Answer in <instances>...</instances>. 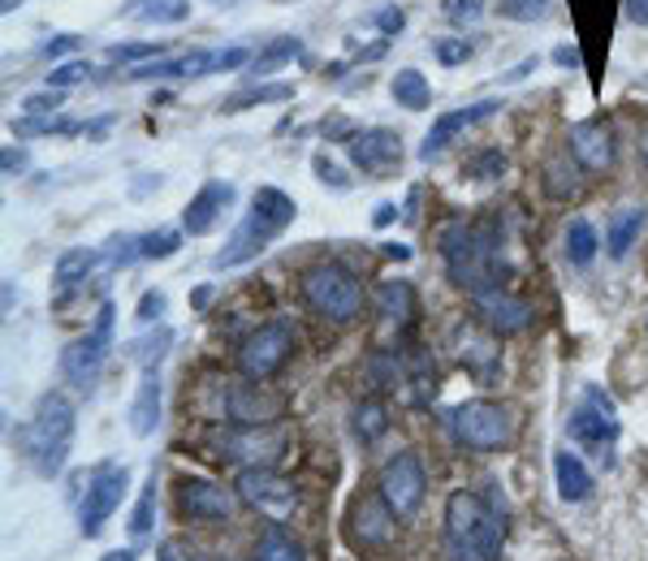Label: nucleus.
Returning <instances> with one entry per match:
<instances>
[{"mask_svg": "<svg viewBox=\"0 0 648 561\" xmlns=\"http://www.w3.org/2000/svg\"><path fill=\"white\" fill-rule=\"evenodd\" d=\"M87 74H91V65H87V61H65V65H57V69L48 74V87H57V91H65V87L83 82Z\"/></svg>", "mask_w": 648, "mask_h": 561, "instance_id": "47", "label": "nucleus"}, {"mask_svg": "<svg viewBox=\"0 0 648 561\" xmlns=\"http://www.w3.org/2000/svg\"><path fill=\"white\" fill-rule=\"evenodd\" d=\"M298 345V333L290 320H268L255 333H246V341L238 345V363L246 372V381H268L277 376Z\"/></svg>", "mask_w": 648, "mask_h": 561, "instance_id": "8", "label": "nucleus"}, {"mask_svg": "<svg viewBox=\"0 0 648 561\" xmlns=\"http://www.w3.org/2000/svg\"><path fill=\"white\" fill-rule=\"evenodd\" d=\"M130 22H156V26H177L190 18V0H125L121 9Z\"/></svg>", "mask_w": 648, "mask_h": 561, "instance_id": "28", "label": "nucleus"}, {"mask_svg": "<svg viewBox=\"0 0 648 561\" xmlns=\"http://www.w3.org/2000/svg\"><path fill=\"white\" fill-rule=\"evenodd\" d=\"M177 509L199 522H226L234 514V497H230V488H221L212 480L186 475V480H177Z\"/></svg>", "mask_w": 648, "mask_h": 561, "instance_id": "19", "label": "nucleus"}, {"mask_svg": "<svg viewBox=\"0 0 648 561\" xmlns=\"http://www.w3.org/2000/svg\"><path fill=\"white\" fill-rule=\"evenodd\" d=\"M596 229H592L584 217H575V221L567 224V260L575 264V268H589L592 260H596Z\"/></svg>", "mask_w": 648, "mask_h": 561, "instance_id": "36", "label": "nucleus"}, {"mask_svg": "<svg viewBox=\"0 0 648 561\" xmlns=\"http://www.w3.org/2000/svg\"><path fill=\"white\" fill-rule=\"evenodd\" d=\"M394 509L389 502L381 497V493H372V497H354L351 502V514H347V536H351L354 549H376V544H385L389 536H394Z\"/></svg>", "mask_w": 648, "mask_h": 561, "instance_id": "17", "label": "nucleus"}, {"mask_svg": "<svg viewBox=\"0 0 648 561\" xmlns=\"http://www.w3.org/2000/svg\"><path fill=\"white\" fill-rule=\"evenodd\" d=\"M234 186L230 182H204V190L186 204V212H182V229L190 233V238H204V233H212L217 221L226 217V208L234 204Z\"/></svg>", "mask_w": 648, "mask_h": 561, "instance_id": "21", "label": "nucleus"}, {"mask_svg": "<svg viewBox=\"0 0 648 561\" xmlns=\"http://www.w3.org/2000/svg\"><path fill=\"white\" fill-rule=\"evenodd\" d=\"M385 255H389V260H411V246H403V242H385Z\"/></svg>", "mask_w": 648, "mask_h": 561, "instance_id": "58", "label": "nucleus"}, {"mask_svg": "<svg viewBox=\"0 0 648 561\" xmlns=\"http://www.w3.org/2000/svg\"><path fill=\"white\" fill-rule=\"evenodd\" d=\"M165 307H169L165 289H147V294L139 298V307H134V320H139V324H156V320L165 316Z\"/></svg>", "mask_w": 648, "mask_h": 561, "instance_id": "45", "label": "nucleus"}, {"mask_svg": "<svg viewBox=\"0 0 648 561\" xmlns=\"http://www.w3.org/2000/svg\"><path fill=\"white\" fill-rule=\"evenodd\" d=\"M623 13H627V22L648 26V0H623Z\"/></svg>", "mask_w": 648, "mask_h": 561, "instance_id": "55", "label": "nucleus"}, {"mask_svg": "<svg viewBox=\"0 0 648 561\" xmlns=\"http://www.w3.org/2000/svg\"><path fill=\"white\" fill-rule=\"evenodd\" d=\"M311 168H316V177H320L325 186H333V190H351V177L333 165L325 152H316V156H311Z\"/></svg>", "mask_w": 648, "mask_h": 561, "instance_id": "48", "label": "nucleus"}, {"mask_svg": "<svg viewBox=\"0 0 648 561\" xmlns=\"http://www.w3.org/2000/svg\"><path fill=\"white\" fill-rule=\"evenodd\" d=\"M26 0H0V13H13V9H22Z\"/></svg>", "mask_w": 648, "mask_h": 561, "instance_id": "64", "label": "nucleus"}, {"mask_svg": "<svg viewBox=\"0 0 648 561\" xmlns=\"http://www.w3.org/2000/svg\"><path fill=\"white\" fill-rule=\"evenodd\" d=\"M394 217H398V208H394V204H381L372 221H376V224H389V221H394Z\"/></svg>", "mask_w": 648, "mask_h": 561, "instance_id": "59", "label": "nucleus"}, {"mask_svg": "<svg viewBox=\"0 0 648 561\" xmlns=\"http://www.w3.org/2000/svg\"><path fill=\"white\" fill-rule=\"evenodd\" d=\"M389 91H394L398 109H407V112L428 109V100H432V87H428V78H424L419 69H398L394 82H389Z\"/></svg>", "mask_w": 648, "mask_h": 561, "instance_id": "32", "label": "nucleus"}, {"mask_svg": "<svg viewBox=\"0 0 648 561\" xmlns=\"http://www.w3.org/2000/svg\"><path fill=\"white\" fill-rule=\"evenodd\" d=\"M251 561H307V558H303V544H298L286 527H268V531L260 536Z\"/></svg>", "mask_w": 648, "mask_h": 561, "instance_id": "34", "label": "nucleus"}, {"mask_svg": "<svg viewBox=\"0 0 648 561\" xmlns=\"http://www.w3.org/2000/svg\"><path fill=\"white\" fill-rule=\"evenodd\" d=\"M298 208L295 199L277 186H260L255 199H251V212L238 221V229L230 233L226 251H217V268H238V264H251L260 251H268V242H277L290 224H295Z\"/></svg>", "mask_w": 648, "mask_h": 561, "instance_id": "3", "label": "nucleus"}, {"mask_svg": "<svg viewBox=\"0 0 648 561\" xmlns=\"http://www.w3.org/2000/svg\"><path fill=\"white\" fill-rule=\"evenodd\" d=\"M540 182H545V195L549 199H580L584 190V165L571 156V147H558L545 156V168H540Z\"/></svg>", "mask_w": 648, "mask_h": 561, "instance_id": "23", "label": "nucleus"}, {"mask_svg": "<svg viewBox=\"0 0 648 561\" xmlns=\"http://www.w3.org/2000/svg\"><path fill=\"white\" fill-rule=\"evenodd\" d=\"M553 480H558V497H562V502L580 505L592 497L589 466H584L571 449H558V453H553Z\"/></svg>", "mask_w": 648, "mask_h": 561, "instance_id": "25", "label": "nucleus"}, {"mask_svg": "<svg viewBox=\"0 0 648 561\" xmlns=\"http://www.w3.org/2000/svg\"><path fill=\"white\" fill-rule=\"evenodd\" d=\"M347 152H351L354 168L367 173V177H389V173H398V165H403V139L394 130H385V125L351 134L347 139Z\"/></svg>", "mask_w": 648, "mask_h": 561, "instance_id": "13", "label": "nucleus"}, {"mask_svg": "<svg viewBox=\"0 0 648 561\" xmlns=\"http://www.w3.org/2000/svg\"><path fill=\"white\" fill-rule=\"evenodd\" d=\"M497 13L510 18V22H536L545 13V0H502Z\"/></svg>", "mask_w": 648, "mask_h": 561, "instance_id": "46", "label": "nucleus"}, {"mask_svg": "<svg viewBox=\"0 0 648 561\" xmlns=\"http://www.w3.org/2000/svg\"><path fill=\"white\" fill-rule=\"evenodd\" d=\"M376 26H381L385 35H398V31L407 26V13H403L398 4H389V9H381V13H376Z\"/></svg>", "mask_w": 648, "mask_h": 561, "instance_id": "51", "label": "nucleus"}, {"mask_svg": "<svg viewBox=\"0 0 648 561\" xmlns=\"http://www.w3.org/2000/svg\"><path fill=\"white\" fill-rule=\"evenodd\" d=\"M411 389L419 402H432L437 397V367L428 354H415L411 359Z\"/></svg>", "mask_w": 648, "mask_h": 561, "instance_id": "41", "label": "nucleus"}, {"mask_svg": "<svg viewBox=\"0 0 648 561\" xmlns=\"http://www.w3.org/2000/svg\"><path fill=\"white\" fill-rule=\"evenodd\" d=\"M531 69H536V56H528V61H519L515 69H506V74H502V82H519V78H528Z\"/></svg>", "mask_w": 648, "mask_h": 561, "instance_id": "57", "label": "nucleus"}, {"mask_svg": "<svg viewBox=\"0 0 648 561\" xmlns=\"http://www.w3.org/2000/svg\"><path fill=\"white\" fill-rule=\"evenodd\" d=\"M125 488H130V471L121 462H100L87 475V493H83V505H78V531L87 540L105 531V522L113 518V509L121 505Z\"/></svg>", "mask_w": 648, "mask_h": 561, "instance_id": "10", "label": "nucleus"}, {"mask_svg": "<svg viewBox=\"0 0 648 561\" xmlns=\"http://www.w3.org/2000/svg\"><path fill=\"white\" fill-rule=\"evenodd\" d=\"M295 56H303V44H298V40H273L264 53H255V61H251V78L277 74V69H282V65H290Z\"/></svg>", "mask_w": 648, "mask_h": 561, "instance_id": "37", "label": "nucleus"}, {"mask_svg": "<svg viewBox=\"0 0 648 561\" xmlns=\"http://www.w3.org/2000/svg\"><path fill=\"white\" fill-rule=\"evenodd\" d=\"M100 561H134V549H118V553H105Z\"/></svg>", "mask_w": 648, "mask_h": 561, "instance_id": "63", "label": "nucleus"}, {"mask_svg": "<svg viewBox=\"0 0 648 561\" xmlns=\"http://www.w3.org/2000/svg\"><path fill=\"white\" fill-rule=\"evenodd\" d=\"M238 65H246V48H221V53H190V56H177V69H182V78L226 74V69H238Z\"/></svg>", "mask_w": 648, "mask_h": 561, "instance_id": "30", "label": "nucleus"}, {"mask_svg": "<svg viewBox=\"0 0 648 561\" xmlns=\"http://www.w3.org/2000/svg\"><path fill=\"white\" fill-rule=\"evenodd\" d=\"M645 224H648V208H618V212L609 217V229H605L609 255H614V260H627L631 246H636V238L645 233Z\"/></svg>", "mask_w": 648, "mask_h": 561, "instance_id": "26", "label": "nucleus"}, {"mask_svg": "<svg viewBox=\"0 0 648 561\" xmlns=\"http://www.w3.org/2000/svg\"><path fill=\"white\" fill-rule=\"evenodd\" d=\"M567 147H571V156L589 168V173H605V168L614 165V130H609L605 117H589V121L571 125Z\"/></svg>", "mask_w": 648, "mask_h": 561, "instance_id": "20", "label": "nucleus"}, {"mask_svg": "<svg viewBox=\"0 0 648 561\" xmlns=\"http://www.w3.org/2000/svg\"><path fill=\"white\" fill-rule=\"evenodd\" d=\"M351 428H354V441H359V446H376V441L389 432V410H385V402H381V397H363L351 410Z\"/></svg>", "mask_w": 648, "mask_h": 561, "instance_id": "29", "label": "nucleus"}, {"mask_svg": "<svg viewBox=\"0 0 648 561\" xmlns=\"http://www.w3.org/2000/svg\"><path fill=\"white\" fill-rule=\"evenodd\" d=\"M234 493H238V502L255 505V509H264V514H286V509H295V502H298L295 484H290L286 475H277L273 466H242L234 480Z\"/></svg>", "mask_w": 648, "mask_h": 561, "instance_id": "12", "label": "nucleus"}, {"mask_svg": "<svg viewBox=\"0 0 648 561\" xmlns=\"http://www.w3.org/2000/svg\"><path fill=\"white\" fill-rule=\"evenodd\" d=\"M497 109H502L497 100H480V105H468V109H459V112H441V117L432 121V130H428L424 147H419V161L441 156V152L454 143V134H459V130H468V125H475V121H488Z\"/></svg>", "mask_w": 648, "mask_h": 561, "instance_id": "22", "label": "nucleus"}, {"mask_svg": "<svg viewBox=\"0 0 648 561\" xmlns=\"http://www.w3.org/2000/svg\"><path fill=\"white\" fill-rule=\"evenodd\" d=\"M463 173H472L475 182H493V177H502V173H506V156H502L497 147H488V152L472 156V161L463 165Z\"/></svg>", "mask_w": 648, "mask_h": 561, "instance_id": "42", "label": "nucleus"}, {"mask_svg": "<svg viewBox=\"0 0 648 561\" xmlns=\"http://www.w3.org/2000/svg\"><path fill=\"white\" fill-rule=\"evenodd\" d=\"M454 354H459V363L472 372L480 385H493V381L502 376L497 337H493V329H484V324H475V320H463V324L454 329Z\"/></svg>", "mask_w": 648, "mask_h": 561, "instance_id": "14", "label": "nucleus"}, {"mask_svg": "<svg viewBox=\"0 0 648 561\" xmlns=\"http://www.w3.org/2000/svg\"><path fill=\"white\" fill-rule=\"evenodd\" d=\"M376 311L394 324H411L415 320V285L411 280H381L376 285Z\"/></svg>", "mask_w": 648, "mask_h": 561, "instance_id": "27", "label": "nucleus"}, {"mask_svg": "<svg viewBox=\"0 0 648 561\" xmlns=\"http://www.w3.org/2000/svg\"><path fill=\"white\" fill-rule=\"evenodd\" d=\"M113 316H118L113 302H105L100 316H96V329L61 350V376H65V385H74V389L83 393L96 385V376H100V367H105V359L113 350Z\"/></svg>", "mask_w": 648, "mask_h": 561, "instance_id": "7", "label": "nucleus"}, {"mask_svg": "<svg viewBox=\"0 0 648 561\" xmlns=\"http://www.w3.org/2000/svg\"><path fill=\"white\" fill-rule=\"evenodd\" d=\"M105 260V251H87V246H74L57 260V285L61 289H74L91 277V268Z\"/></svg>", "mask_w": 648, "mask_h": 561, "instance_id": "33", "label": "nucleus"}, {"mask_svg": "<svg viewBox=\"0 0 648 561\" xmlns=\"http://www.w3.org/2000/svg\"><path fill=\"white\" fill-rule=\"evenodd\" d=\"M432 53H437L441 65H463V61L472 56V44H468V40H437Z\"/></svg>", "mask_w": 648, "mask_h": 561, "instance_id": "49", "label": "nucleus"}, {"mask_svg": "<svg viewBox=\"0 0 648 561\" xmlns=\"http://www.w3.org/2000/svg\"><path fill=\"white\" fill-rule=\"evenodd\" d=\"M446 13H450L454 22H475V18L484 13V4H480V0H450Z\"/></svg>", "mask_w": 648, "mask_h": 561, "instance_id": "52", "label": "nucleus"}, {"mask_svg": "<svg viewBox=\"0 0 648 561\" xmlns=\"http://www.w3.org/2000/svg\"><path fill=\"white\" fill-rule=\"evenodd\" d=\"M18 446L44 480L61 475V466H65V458L74 449V406H69V397L44 393L35 402V415L18 428Z\"/></svg>", "mask_w": 648, "mask_h": 561, "instance_id": "4", "label": "nucleus"}, {"mask_svg": "<svg viewBox=\"0 0 648 561\" xmlns=\"http://www.w3.org/2000/svg\"><path fill=\"white\" fill-rule=\"evenodd\" d=\"M553 61H558L562 69H584V56H580V48H567V44L553 53Z\"/></svg>", "mask_w": 648, "mask_h": 561, "instance_id": "56", "label": "nucleus"}, {"mask_svg": "<svg viewBox=\"0 0 648 561\" xmlns=\"http://www.w3.org/2000/svg\"><path fill=\"white\" fill-rule=\"evenodd\" d=\"M78 44H83L78 35H57V40H48V44H44V56H53V61H57V56L78 53Z\"/></svg>", "mask_w": 648, "mask_h": 561, "instance_id": "53", "label": "nucleus"}, {"mask_svg": "<svg viewBox=\"0 0 648 561\" xmlns=\"http://www.w3.org/2000/svg\"><path fill=\"white\" fill-rule=\"evenodd\" d=\"M177 246H182V233H177V229H156V233H143V238H139L143 260H169Z\"/></svg>", "mask_w": 648, "mask_h": 561, "instance_id": "40", "label": "nucleus"}, {"mask_svg": "<svg viewBox=\"0 0 648 561\" xmlns=\"http://www.w3.org/2000/svg\"><path fill=\"white\" fill-rule=\"evenodd\" d=\"M161 53V44H113L109 48V61H143V56H156Z\"/></svg>", "mask_w": 648, "mask_h": 561, "instance_id": "50", "label": "nucleus"}, {"mask_svg": "<svg viewBox=\"0 0 648 561\" xmlns=\"http://www.w3.org/2000/svg\"><path fill=\"white\" fill-rule=\"evenodd\" d=\"M303 298L311 302L316 316H325L333 324H351L363 311V285L342 264H311L303 273Z\"/></svg>", "mask_w": 648, "mask_h": 561, "instance_id": "5", "label": "nucleus"}, {"mask_svg": "<svg viewBox=\"0 0 648 561\" xmlns=\"http://www.w3.org/2000/svg\"><path fill=\"white\" fill-rule=\"evenodd\" d=\"M0 168H4V177L22 173V168H26V152H22V147H4V156H0Z\"/></svg>", "mask_w": 648, "mask_h": 561, "instance_id": "54", "label": "nucleus"}, {"mask_svg": "<svg viewBox=\"0 0 648 561\" xmlns=\"http://www.w3.org/2000/svg\"><path fill=\"white\" fill-rule=\"evenodd\" d=\"M567 432H571V441H575L580 449H589V453H596L605 466H614V441H618V432H623V428H618L614 402H609L601 389H589L584 406H575V410H571Z\"/></svg>", "mask_w": 648, "mask_h": 561, "instance_id": "9", "label": "nucleus"}, {"mask_svg": "<svg viewBox=\"0 0 648 561\" xmlns=\"http://www.w3.org/2000/svg\"><path fill=\"white\" fill-rule=\"evenodd\" d=\"M450 432L463 449H475V453H493V449L510 446L515 437V419L506 406L488 402V397H475V402H463L450 410Z\"/></svg>", "mask_w": 648, "mask_h": 561, "instance_id": "6", "label": "nucleus"}, {"mask_svg": "<svg viewBox=\"0 0 648 561\" xmlns=\"http://www.w3.org/2000/svg\"><path fill=\"white\" fill-rule=\"evenodd\" d=\"M277 100H295V87L290 82H268V87H246L230 96L221 112H242V109H255V105H277Z\"/></svg>", "mask_w": 648, "mask_h": 561, "instance_id": "35", "label": "nucleus"}, {"mask_svg": "<svg viewBox=\"0 0 648 561\" xmlns=\"http://www.w3.org/2000/svg\"><path fill=\"white\" fill-rule=\"evenodd\" d=\"M156 561H182V553H177V544H161V558Z\"/></svg>", "mask_w": 648, "mask_h": 561, "instance_id": "61", "label": "nucleus"}, {"mask_svg": "<svg viewBox=\"0 0 648 561\" xmlns=\"http://www.w3.org/2000/svg\"><path fill=\"white\" fill-rule=\"evenodd\" d=\"M61 105H65V91L48 87V91H35V96H26V100H22V112H26V117H53Z\"/></svg>", "mask_w": 648, "mask_h": 561, "instance_id": "44", "label": "nucleus"}, {"mask_svg": "<svg viewBox=\"0 0 648 561\" xmlns=\"http://www.w3.org/2000/svg\"><path fill=\"white\" fill-rule=\"evenodd\" d=\"M152 514H156V471L147 475V488L139 493V505H134V514H130V536H134V540H143V536L152 531Z\"/></svg>", "mask_w": 648, "mask_h": 561, "instance_id": "39", "label": "nucleus"}, {"mask_svg": "<svg viewBox=\"0 0 648 561\" xmlns=\"http://www.w3.org/2000/svg\"><path fill=\"white\" fill-rule=\"evenodd\" d=\"M130 260H143V251H139V238L134 233H118V238H109V246H105V264H130Z\"/></svg>", "mask_w": 648, "mask_h": 561, "instance_id": "43", "label": "nucleus"}, {"mask_svg": "<svg viewBox=\"0 0 648 561\" xmlns=\"http://www.w3.org/2000/svg\"><path fill=\"white\" fill-rule=\"evenodd\" d=\"M217 458L226 462H251V466H273V458L286 449V432L264 424V428H234L217 441Z\"/></svg>", "mask_w": 648, "mask_h": 561, "instance_id": "16", "label": "nucleus"}, {"mask_svg": "<svg viewBox=\"0 0 648 561\" xmlns=\"http://www.w3.org/2000/svg\"><path fill=\"white\" fill-rule=\"evenodd\" d=\"M472 307H475V320H480L484 329H493L497 337L524 333L531 320H536V307H531L528 298L510 294V289H488V294H475Z\"/></svg>", "mask_w": 648, "mask_h": 561, "instance_id": "15", "label": "nucleus"}, {"mask_svg": "<svg viewBox=\"0 0 648 561\" xmlns=\"http://www.w3.org/2000/svg\"><path fill=\"white\" fill-rule=\"evenodd\" d=\"M18 139H35V134H74L78 130V121H69V117H13V125H9Z\"/></svg>", "mask_w": 648, "mask_h": 561, "instance_id": "38", "label": "nucleus"}, {"mask_svg": "<svg viewBox=\"0 0 648 561\" xmlns=\"http://www.w3.org/2000/svg\"><path fill=\"white\" fill-rule=\"evenodd\" d=\"M446 273L459 289L468 294H488V289H506L510 277V260H506V242H502V224L497 221H454L437 233Z\"/></svg>", "mask_w": 648, "mask_h": 561, "instance_id": "1", "label": "nucleus"}, {"mask_svg": "<svg viewBox=\"0 0 648 561\" xmlns=\"http://www.w3.org/2000/svg\"><path fill=\"white\" fill-rule=\"evenodd\" d=\"M376 493L389 502V509H394L398 518L415 514V509L424 505V493H428V475H424L419 453H411V449L394 453V458L381 466V484H376Z\"/></svg>", "mask_w": 648, "mask_h": 561, "instance_id": "11", "label": "nucleus"}, {"mask_svg": "<svg viewBox=\"0 0 648 561\" xmlns=\"http://www.w3.org/2000/svg\"><path fill=\"white\" fill-rule=\"evenodd\" d=\"M161 428V372H143L139 381V393L130 402V432L134 437H152Z\"/></svg>", "mask_w": 648, "mask_h": 561, "instance_id": "24", "label": "nucleus"}, {"mask_svg": "<svg viewBox=\"0 0 648 561\" xmlns=\"http://www.w3.org/2000/svg\"><path fill=\"white\" fill-rule=\"evenodd\" d=\"M636 147H640V161L648 165V121L640 125V143H636Z\"/></svg>", "mask_w": 648, "mask_h": 561, "instance_id": "62", "label": "nucleus"}, {"mask_svg": "<svg viewBox=\"0 0 648 561\" xmlns=\"http://www.w3.org/2000/svg\"><path fill=\"white\" fill-rule=\"evenodd\" d=\"M190 302H195V307H199V311H204V307H208V302H212V285H204V289H195V298H190Z\"/></svg>", "mask_w": 648, "mask_h": 561, "instance_id": "60", "label": "nucleus"}, {"mask_svg": "<svg viewBox=\"0 0 648 561\" xmlns=\"http://www.w3.org/2000/svg\"><path fill=\"white\" fill-rule=\"evenodd\" d=\"M286 410V397L282 393H268L264 385H234L226 393V415L234 428H264V424H277Z\"/></svg>", "mask_w": 648, "mask_h": 561, "instance_id": "18", "label": "nucleus"}, {"mask_svg": "<svg viewBox=\"0 0 648 561\" xmlns=\"http://www.w3.org/2000/svg\"><path fill=\"white\" fill-rule=\"evenodd\" d=\"M169 345H174V329L169 324H156L147 337H139V341L125 345V359H134L143 372H152V367H161V359L169 354Z\"/></svg>", "mask_w": 648, "mask_h": 561, "instance_id": "31", "label": "nucleus"}, {"mask_svg": "<svg viewBox=\"0 0 648 561\" xmlns=\"http://www.w3.org/2000/svg\"><path fill=\"white\" fill-rule=\"evenodd\" d=\"M446 544L454 561H497L506 544V502L488 484V493L459 488L446 502Z\"/></svg>", "mask_w": 648, "mask_h": 561, "instance_id": "2", "label": "nucleus"}]
</instances>
